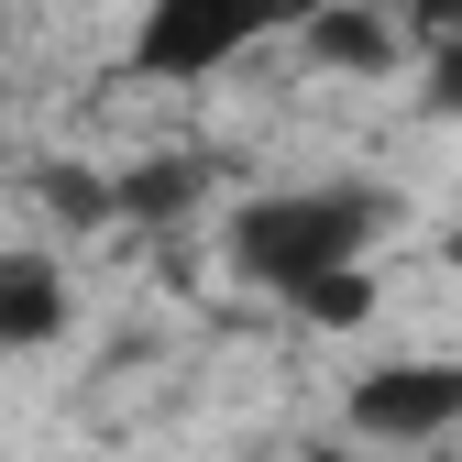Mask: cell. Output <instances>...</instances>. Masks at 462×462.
Wrapping results in <instances>:
<instances>
[{"label":"cell","mask_w":462,"mask_h":462,"mask_svg":"<svg viewBox=\"0 0 462 462\" xmlns=\"http://www.w3.org/2000/svg\"><path fill=\"white\" fill-rule=\"evenodd\" d=\"M374 231H385V199L374 188H275V199L231 209V264H243L264 298H298L309 275L364 264Z\"/></svg>","instance_id":"obj_1"},{"label":"cell","mask_w":462,"mask_h":462,"mask_svg":"<svg viewBox=\"0 0 462 462\" xmlns=\"http://www.w3.org/2000/svg\"><path fill=\"white\" fill-rule=\"evenodd\" d=\"M309 12H319V0H143V23H133V78L199 88V78H220V67H243L254 44L298 33Z\"/></svg>","instance_id":"obj_2"},{"label":"cell","mask_w":462,"mask_h":462,"mask_svg":"<svg viewBox=\"0 0 462 462\" xmlns=\"http://www.w3.org/2000/svg\"><path fill=\"white\" fill-rule=\"evenodd\" d=\"M462 419V364H374L353 385V430L364 440H440Z\"/></svg>","instance_id":"obj_3"},{"label":"cell","mask_w":462,"mask_h":462,"mask_svg":"<svg viewBox=\"0 0 462 462\" xmlns=\"http://www.w3.org/2000/svg\"><path fill=\"white\" fill-rule=\"evenodd\" d=\"M298 33H309V55H319L330 78H385V67H408V33H396L385 0H319Z\"/></svg>","instance_id":"obj_4"},{"label":"cell","mask_w":462,"mask_h":462,"mask_svg":"<svg viewBox=\"0 0 462 462\" xmlns=\"http://www.w3.org/2000/svg\"><path fill=\"white\" fill-rule=\"evenodd\" d=\"M78 319V286L55 254H0V353H33Z\"/></svg>","instance_id":"obj_5"},{"label":"cell","mask_w":462,"mask_h":462,"mask_svg":"<svg viewBox=\"0 0 462 462\" xmlns=\"http://www.w3.org/2000/svg\"><path fill=\"white\" fill-rule=\"evenodd\" d=\"M209 188V165H188V154H165V165H133V177H110V220H177L188 199Z\"/></svg>","instance_id":"obj_6"},{"label":"cell","mask_w":462,"mask_h":462,"mask_svg":"<svg viewBox=\"0 0 462 462\" xmlns=\"http://www.w3.org/2000/svg\"><path fill=\"white\" fill-rule=\"evenodd\" d=\"M286 309H298V319H319V330H364V319H374V275H364V264H341V275H309Z\"/></svg>","instance_id":"obj_7"},{"label":"cell","mask_w":462,"mask_h":462,"mask_svg":"<svg viewBox=\"0 0 462 462\" xmlns=\"http://www.w3.org/2000/svg\"><path fill=\"white\" fill-rule=\"evenodd\" d=\"M33 199L67 220V231H99V220H110V177H88V165H44V177H33Z\"/></svg>","instance_id":"obj_8"},{"label":"cell","mask_w":462,"mask_h":462,"mask_svg":"<svg viewBox=\"0 0 462 462\" xmlns=\"http://www.w3.org/2000/svg\"><path fill=\"white\" fill-rule=\"evenodd\" d=\"M419 67H430V110H440V122H462V33L419 44Z\"/></svg>","instance_id":"obj_9"},{"label":"cell","mask_w":462,"mask_h":462,"mask_svg":"<svg viewBox=\"0 0 462 462\" xmlns=\"http://www.w3.org/2000/svg\"><path fill=\"white\" fill-rule=\"evenodd\" d=\"M440 264H451V275H462V220H451V243H440Z\"/></svg>","instance_id":"obj_10"}]
</instances>
